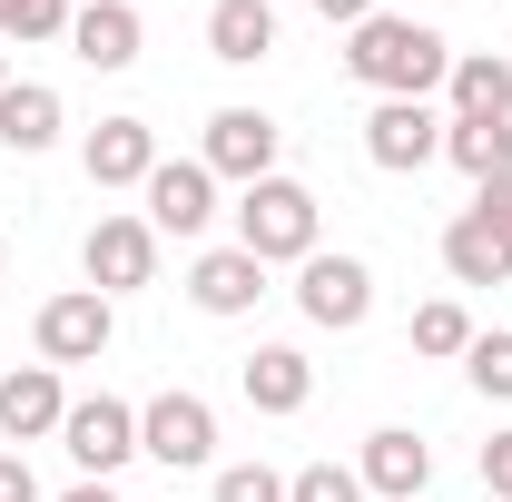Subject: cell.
<instances>
[{
	"label": "cell",
	"instance_id": "cell-1",
	"mask_svg": "<svg viewBox=\"0 0 512 502\" xmlns=\"http://www.w3.org/2000/svg\"><path fill=\"white\" fill-rule=\"evenodd\" d=\"M444 69H453V40L424 30V20H404V10H375V20L345 30V79L375 89V99H434Z\"/></svg>",
	"mask_w": 512,
	"mask_h": 502
},
{
	"label": "cell",
	"instance_id": "cell-2",
	"mask_svg": "<svg viewBox=\"0 0 512 502\" xmlns=\"http://www.w3.org/2000/svg\"><path fill=\"white\" fill-rule=\"evenodd\" d=\"M316 227H325V207H316V188H296V178L237 188V247H247L256 266H306V256H316Z\"/></svg>",
	"mask_w": 512,
	"mask_h": 502
},
{
	"label": "cell",
	"instance_id": "cell-3",
	"mask_svg": "<svg viewBox=\"0 0 512 502\" xmlns=\"http://www.w3.org/2000/svg\"><path fill=\"white\" fill-rule=\"evenodd\" d=\"M30 345H40V365H99L119 345V306L99 286H69V296H50L30 315Z\"/></svg>",
	"mask_w": 512,
	"mask_h": 502
},
{
	"label": "cell",
	"instance_id": "cell-4",
	"mask_svg": "<svg viewBox=\"0 0 512 502\" xmlns=\"http://www.w3.org/2000/svg\"><path fill=\"white\" fill-rule=\"evenodd\" d=\"M365 158H375L384 178H424V168L444 158V109H434V99H375Z\"/></svg>",
	"mask_w": 512,
	"mask_h": 502
},
{
	"label": "cell",
	"instance_id": "cell-5",
	"mask_svg": "<svg viewBox=\"0 0 512 502\" xmlns=\"http://www.w3.org/2000/svg\"><path fill=\"white\" fill-rule=\"evenodd\" d=\"M296 306H306V325H325V335H355V325L375 315V266L316 247L306 266H296Z\"/></svg>",
	"mask_w": 512,
	"mask_h": 502
},
{
	"label": "cell",
	"instance_id": "cell-6",
	"mask_svg": "<svg viewBox=\"0 0 512 502\" xmlns=\"http://www.w3.org/2000/svg\"><path fill=\"white\" fill-rule=\"evenodd\" d=\"M138 453L168 463V473L217 463V404H207V394H158V404H138Z\"/></svg>",
	"mask_w": 512,
	"mask_h": 502
},
{
	"label": "cell",
	"instance_id": "cell-7",
	"mask_svg": "<svg viewBox=\"0 0 512 502\" xmlns=\"http://www.w3.org/2000/svg\"><path fill=\"white\" fill-rule=\"evenodd\" d=\"M60 453L89 473V483H109L128 453H138V404H119V394H79L60 414Z\"/></svg>",
	"mask_w": 512,
	"mask_h": 502
},
{
	"label": "cell",
	"instance_id": "cell-8",
	"mask_svg": "<svg viewBox=\"0 0 512 502\" xmlns=\"http://www.w3.org/2000/svg\"><path fill=\"white\" fill-rule=\"evenodd\" d=\"M276 138H286V128L266 119V109H217L207 138H197V158H207V178L256 188V178H276Z\"/></svg>",
	"mask_w": 512,
	"mask_h": 502
},
{
	"label": "cell",
	"instance_id": "cell-9",
	"mask_svg": "<svg viewBox=\"0 0 512 502\" xmlns=\"http://www.w3.org/2000/svg\"><path fill=\"white\" fill-rule=\"evenodd\" d=\"M79 266H89V286L119 306L128 286H148V276H158V227H148V217H99V227H89V247H79Z\"/></svg>",
	"mask_w": 512,
	"mask_h": 502
},
{
	"label": "cell",
	"instance_id": "cell-10",
	"mask_svg": "<svg viewBox=\"0 0 512 502\" xmlns=\"http://www.w3.org/2000/svg\"><path fill=\"white\" fill-rule=\"evenodd\" d=\"M138 197H148V227H158V237H207V217H217V178H207V158H158Z\"/></svg>",
	"mask_w": 512,
	"mask_h": 502
},
{
	"label": "cell",
	"instance_id": "cell-11",
	"mask_svg": "<svg viewBox=\"0 0 512 502\" xmlns=\"http://www.w3.org/2000/svg\"><path fill=\"white\" fill-rule=\"evenodd\" d=\"M355 483H365V502H414L424 483H434V453H424V434H404V424L365 434V453H355Z\"/></svg>",
	"mask_w": 512,
	"mask_h": 502
},
{
	"label": "cell",
	"instance_id": "cell-12",
	"mask_svg": "<svg viewBox=\"0 0 512 502\" xmlns=\"http://www.w3.org/2000/svg\"><path fill=\"white\" fill-rule=\"evenodd\" d=\"M79 168H89V188H148L158 128H148V119H99L89 138H79Z\"/></svg>",
	"mask_w": 512,
	"mask_h": 502
},
{
	"label": "cell",
	"instance_id": "cell-13",
	"mask_svg": "<svg viewBox=\"0 0 512 502\" xmlns=\"http://www.w3.org/2000/svg\"><path fill=\"white\" fill-rule=\"evenodd\" d=\"M256 296H266V266L247 247H207L188 266V306L197 315H256Z\"/></svg>",
	"mask_w": 512,
	"mask_h": 502
},
{
	"label": "cell",
	"instance_id": "cell-14",
	"mask_svg": "<svg viewBox=\"0 0 512 502\" xmlns=\"http://www.w3.org/2000/svg\"><path fill=\"white\" fill-rule=\"evenodd\" d=\"M69 394H60V365H20V375H0V443H40L60 434Z\"/></svg>",
	"mask_w": 512,
	"mask_h": 502
},
{
	"label": "cell",
	"instance_id": "cell-15",
	"mask_svg": "<svg viewBox=\"0 0 512 502\" xmlns=\"http://www.w3.org/2000/svg\"><path fill=\"white\" fill-rule=\"evenodd\" d=\"M60 128H69V109H60L50 79H10V89H0V148H10V158L60 148Z\"/></svg>",
	"mask_w": 512,
	"mask_h": 502
},
{
	"label": "cell",
	"instance_id": "cell-16",
	"mask_svg": "<svg viewBox=\"0 0 512 502\" xmlns=\"http://www.w3.org/2000/svg\"><path fill=\"white\" fill-rule=\"evenodd\" d=\"M237 384H247L256 414H306V404H316V365H306L296 345H256L247 365H237Z\"/></svg>",
	"mask_w": 512,
	"mask_h": 502
},
{
	"label": "cell",
	"instance_id": "cell-17",
	"mask_svg": "<svg viewBox=\"0 0 512 502\" xmlns=\"http://www.w3.org/2000/svg\"><path fill=\"white\" fill-rule=\"evenodd\" d=\"M444 119H512V60L503 50H453L444 69Z\"/></svg>",
	"mask_w": 512,
	"mask_h": 502
},
{
	"label": "cell",
	"instance_id": "cell-18",
	"mask_svg": "<svg viewBox=\"0 0 512 502\" xmlns=\"http://www.w3.org/2000/svg\"><path fill=\"white\" fill-rule=\"evenodd\" d=\"M138 40H148V30H138L128 0H79V10H69V50H79L89 69H128Z\"/></svg>",
	"mask_w": 512,
	"mask_h": 502
},
{
	"label": "cell",
	"instance_id": "cell-19",
	"mask_svg": "<svg viewBox=\"0 0 512 502\" xmlns=\"http://www.w3.org/2000/svg\"><path fill=\"white\" fill-rule=\"evenodd\" d=\"M266 50H276V0H217L207 10V60L256 69Z\"/></svg>",
	"mask_w": 512,
	"mask_h": 502
},
{
	"label": "cell",
	"instance_id": "cell-20",
	"mask_svg": "<svg viewBox=\"0 0 512 502\" xmlns=\"http://www.w3.org/2000/svg\"><path fill=\"white\" fill-rule=\"evenodd\" d=\"M444 276H453V286H503V276H512V237L463 207V217L444 227Z\"/></svg>",
	"mask_w": 512,
	"mask_h": 502
},
{
	"label": "cell",
	"instance_id": "cell-21",
	"mask_svg": "<svg viewBox=\"0 0 512 502\" xmlns=\"http://www.w3.org/2000/svg\"><path fill=\"white\" fill-rule=\"evenodd\" d=\"M444 158L483 188V178H512V119H444Z\"/></svg>",
	"mask_w": 512,
	"mask_h": 502
},
{
	"label": "cell",
	"instance_id": "cell-22",
	"mask_svg": "<svg viewBox=\"0 0 512 502\" xmlns=\"http://www.w3.org/2000/svg\"><path fill=\"white\" fill-rule=\"evenodd\" d=\"M463 345H473V315L453 306V296L414 306V355H463Z\"/></svg>",
	"mask_w": 512,
	"mask_h": 502
},
{
	"label": "cell",
	"instance_id": "cell-23",
	"mask_svg": "<svg viewBox=\"0 0 512 502\" xmlns=\"http://www.w3.org/2000/svg\"><path fill=\"white\" fill-rule=\"evenodd\" d=\"M79 0H0V40H69Z\"/></svg>",
	"mask_w": 512,
	"mask_h": 502
},
{
	"label": "cell",
	"instance_id": "cell-24",
	"mask_svg": "<svg viewBox=\"0 0 512 502\" xmlns=\"http://www.w3.org/2000/svg\"><path fill=\"white\" fill-rule=\"evenodd\" d=\"M463 375L483 384L493 404H512V335H473V345H463Z\"/></svg>",
	"mask_w": 512,
	"mask_h": 502
},
{
	"label": "cell",
	"instance_id": "cell-25",
	"mask_svg": "<svg viewBox=\"0 0 512 502\" xmlns=\"http://www.w3.org/2000/svg\"><path fill=\"white\" fill-rule=\"evenodd\" d=\"M286 502H365V483H355V463H306V473H286Z\"/></svg>",
	"mask_w": 512,
	"mask_h": 502
},
{
	"label": "cell",
	"instance_id": "cell-26",
	"mask_svg": "<svg viewBox=\"0 0 512 502\" xmlns=\"http://www.w3.org/2000/svg\"><path fill=\"white\" fill-rule=\"evenodd\" d=\"M207 502H286V473H266V463H227V473L207 483Z\"/></svg>",
	"mask_w": 512,
	"mask_h": 502
},
{
	"label": "cell",
	"instance_id": "cell-27",
	"mask_svg": "<svg viewBox=\"0 0 512 502\" xmlns=\"http://www.w3.org/2000/svg\"><path fill=\"white\" fill-rule=\"evenodd\" d=\"M473 217H483V227H503V237H512V178H483V188H473Z\"/></svg>",
	"mask_w": 512,
	"mask_h": 502
},
{
	"label": "cell",
	"instance_id": "cell-28",
	"mask_svg": "<svg viewBox=\"0 0 512 502\" xmlns=\"http://www.w3.org/2000/svg\"><path fill=\"white\" fill-rule=\"evenodd\" d=\"M483 493H493V502H512V434H493V443H483Z\"/></svg>",
	"mask_w": 512,
	"mask_h": 502
},
{
	"label": "cell",
	"instance_id": "cell-29",
	"mask_svg": "<svg viewBox=\"0 0 512 502\" xmlns=\"http://www.w3.org/2000/svg\"><path fill=\"white\" fill-rule=\"evenodd\" d=\"M0 502H40V473H30L20 453H0Z\"/></svg>",
	"mask_w": 512,
	"mask_h": 502
},
{
	"label": "cell",
	"instance_id": "cell-30",
	"mask_svg": "<svg viewBox=\"0 0 512 502\" xmlns=\"http://www.w3.org/2000/svg\"><path fill=\"white\" fill-rule=\"evenodd\" d=\"M384 0H316V20H335V30H355V20H375Z\"/></svg>",
	"mask_w": 512,
	"mask_h": 502
},
{
	"label": "cell",
	"instance_id": "cell-31",
	"mask_svg": "<svg viewBox=\"0 0 512 502\" xmlns=\"http://www.w3.org/2000/svg\"><path fill=\"white\" fill-rule=\"evenodd\" d=\"M60 502H128V493H109V483H69Z\"/></svg>",
	"mask_w": 512,
	"mask_h": 502
},
{
	"label": "cell",
	"instance_id": "cell-32",
	"mask_svg": "<svg viewBox=\"0 0 512 502\" xmlns=\"http://www.w3.org/2000/svg\"><path fill=\"white\" fill-rule=\"evenodd\" d=\"M0 89H10V50H0Z\"/></svg>",
	"mask_w": 512,
	"mask_h": 502
},
{
	"label": "cell",
	"instance_id": "cell-33",
	"mask_svg": "<svg viewBox=\"0 0 512 502\" xmlns=\"http://www.w3.org/2000/svg\"><path fill=\"white\" fill-rule=\"evenodd\" d=\"M0 266H10V247H0Z\"/></svg>",
	"mask_w": 512,
	"mask_h": 502
},
{
	"label": "cell",
	"instance_id": "cell-34",
	"mask_svg": "<svg viewBox=\"0 0 512 502\" xmlns=\"http://www.w3.org/2000/svg\"><path fill=\"white\" fill-rule=\"evenodd\" d=\"M503 60H512V40H503Z\"/></svg>",
	"mask_w": 512,
	"mask_h": 502
},
{
	"label": "cell",
	"instance_id": "cell-35",
	"mask_svg": "<svg viewBox=\"0 0 512 502\" xmlns=\"http://www.w3.org/2000/svg\"><path fill=\"white\" fill-rule=\"evenodd\" d=\"M483 502H493V493H483Z\"/></svg>",
	"mask_w": 512,
	"mask_h": 502
}]
</instances>
